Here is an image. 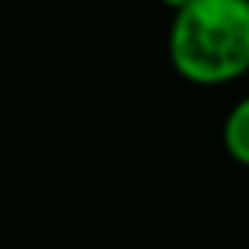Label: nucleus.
<instances>
[{"mask_svg":"<svg viewBox=\"0 0 249 249\" xmlns=\"http://www.w3.org/2000/svg\"><path fill=\"white\" fill-rule=\"evenodd\" d=\"M173 71L196 88H223L249 73V0H191L167 33Z\"/></svg>","mask_w":249,"mask_h":249,"instance_id":"f257e3e1","label":"nucleus"},{"mask_svg":"<svg viewBox=\"0 0 249 249\" xmlns=\"http://www.w3.org/2000/svg\"><path fill=\"white\" fill-rule=\"evenodd\" d=\"M220 141H223V153L249 170V94L240 97L223 117L220 126Z\"/></svg>","mask_w":249,"mask_h":249,"instance_id":"f03ea898","label":"nucleus"},{"mask_svg":"<svg viewBox=\"0 0 249 249\" xmlns=\"http://www.w3.org/2000/svg\"><path fill=\"white\" fill-rule=\"evenodd\" d=\"M159 3L164 6V9H170V12H179V9H185L191 0H159Z\"/></svg>","mask_w":249,"mask_h":249,"instance_id":"7ed1b4c3","label":"nucleus"}]
</instances>
